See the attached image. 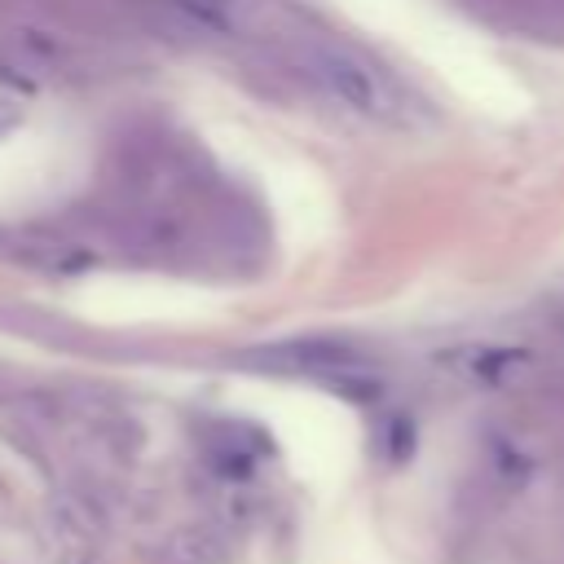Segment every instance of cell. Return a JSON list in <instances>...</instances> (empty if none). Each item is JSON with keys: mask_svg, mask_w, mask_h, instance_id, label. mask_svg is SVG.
Masks as SVG:
<instances>
[{"mask_svg": "<svg viewBox=\"0 0 564 564\" xmlns=\"http://www.w3.org/2000/svg\"><path fill=\"white\" fill-rule=\"evenodd\" d=\"M256 361L273 366V370H291V375H313V379H322L339 392L375 397L370 370L348 348H335V344H282V348H264Z\"/></svg>", "mask_w": 564, "mask_h": 564, "instance_id": "7a4b0ae2", "label": "cell"}, {"mask_svg": "<svg viewBox=\"0 0 564 564\" xmlns=\"http://www.w3.org/2000/svg\"><path fill=\"white\" fill-rule=\"evenodd\" d=\"M295 70L304 79H313L326 97H335L339 106L370 115V119H392L397 115V93L392 84L352 48L344 44H326V40H304L295 48Z\"/></svg>", "mask_w": 564, "mask_h": 564, "instance_id": "6da1fadb", "label": "cell"}, {"mask_svg": "<svg viewBox=\"0 0 564 564\" xmlns=\"http://www.w3.org/2000/svg\"><path fill=\"white\" fill-rule=\"evenodd\" d=\"M150 4L185 18L198 31H216V35L234 31V13H238V0H150Z\"/></svg>", "mask_w": 564, "mask_h": 564, "instance_id": "3957f363", "label": "cell"}]
</instances>
